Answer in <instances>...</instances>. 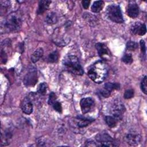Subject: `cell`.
Wrapping results in <instances>:
<instances>
[{
    "mask_svg": "<svg viewBox=\"0 0 147 147\" xmlns=\"http://www.w3.org/2000/svg\"><path fill=\"white\" fill-rule=\"evenodd\" d=\"M108 74V67L102 61L95 63L89 69L88 75L96 83H100L104 81Z\"/></svg>",
    "mask_w": 147,
    "mask_h": 147,
    "instance_id": "obj_1",
    "label": "cell"
},
{
    "mask_svg": "<svg viewBox=\"0 0 147 147\" xmlns=\"http://www.w3.org/2000/svg\"><path fill=\"white\" fill-rule=\"evenodd\" d=\"M21 25L22 17L21 14L18 11H13L6 16L4 20L3 28L5 32H16L21 29Z\"/></svg>",
    "mask_w": 147,
    "mask_h": 147,
    "instance_id": "obj_2",
    "label": "cell"
},
{
    "mask_svg": "<svg viewBox=\"0 0 147 147\" xmlns=\"http://www.w3.org/2000/svg\"><path fill=\"white\" fill-rule=\"evenodd\" d=\"M63 64L67 71L74 75H82L84 73L83 67L76 56H67L63 61Z\"/></svg>",
    "mask_w": 147,
    "mask_h": 147,
    "instance_id": "obj_3",
    "label": "cell"
},
{
    "mask_svg": "<svg viewBox=\"0 0 147 147\" xmlns=\"http://www.w3.org/2000/svg\"><path fill=\"white\" fill-rule=\"evenodd\" d=\"M106 14L108 18L114 22L122 24L124 22L120 6L117 4L108 6L106 9Z\"/></svg>",
    "mask_w": 147,
    "mask_h": 147,
    "instance_id": "obj_4",
    "label": "cell"
},
{
    "mask_svg": "<svg viewBox=\"0 0 147 147\" xmlns=\"http://www.w3.org/2000/svg\"><path fill=\"white\" fill-rule=\"evenodd\" d=\"M95 140L99 146H117L114 140L107 133H100L95 136Z\"/></svg>",
    "mask_w": 147,
    "mask_h": 147,
    "instance_id": "obj_5",
    "label": "cell"
},
{
    "mask_svg": "<svg viewBox=\"0 0 147 147\" xmlns=\"http://www.w3.org/2000/svg\"><path fill=\"white\" fill-rule=\"evenodd\" d=\"M125 110L126 109L123 103L120 100L116 99L112 104L110 112L111 113V115L120 121L122 119L123 114Z\"/></svg>",
    "mask_w": 147,
    "mask_h": 147,
    "instance_id": "obj_6",
    "label": "cell"
},
{
    "mask_svg": "<svg viewBox=\"0 0 147 147\" xmlns=\"http://www.w3.org/2000/svg\"><path fill=\"white\" fill-rule=\"evenodd\" d=\"M37 82V72L35 68L31 67L24 77V83L27 87H32Z\"/></svg>",
    "mask_w": 147,
    "mask_h": 147,
    "instance_id": "obj_7",
    "label": "cell"
},
{
    "mask_svg": "<svg viewBox=\"0 0 147 147\" xmlns=\"http://www.w3.org/2000/svg\"><path fill=\"white\" fill-rule=\"evenodd\" d=\"M125 141L130 146H137L141 141V136L137 131L132 130L126 134Z\"/></svg>",
    "mask_w": 147,
    "mask_h": 147,
    "instance_id": "obj_8",
    "label": "cell"
},
{
    "mask_svg": "<svg viewBox=\"0 0 147 147\" xmlns=\"http://www.w3.org/2000/svg\"><path fill=\"white\" fill-rule=\"evenodd\" d=\"M80 106L82 112L83 114L91 111L95 107L94 100L90 98H84L80 100Z\"/></svg>",
    "mask_w": 147,
    "mask_h": 147,
    "instance_id": "obj_9",
    "label": "cell"
},
{
    "mask_svg": "<svg viewBox=\"0 0 147 147\" xmlns=\"http://www.w3.org/2000/svg\"><path fill=\"white\" fill-rule=\"evenodd\" d=\"M120 88V85L117 83L107 82L103 86V88L100 90V94L104 98H108L110 96L111 92L114 90Z\"/></svg>",
    "mask_w": 147,
    "mask_h": 147,
    "instance_id": "obj_10",
    "label": "cell"
},
{
    "mask_svg": "<svg viewBox=\"0 0 147 147\" xmlns=\"http://www.w3.org/2000/svg\"><path fill=\"white\" fill-rule=\"evenodd\" d=\"M96 49L99 56L105 60H109L111 59V55L109 48L103 43L98 42L95 45Z\"/></svg>",
    "mask_w": 147,
    "mask_h": 147,
    "instance_id": "obj_11",
    "label": "cell"
},
{
    "mask_svg": "<svg viewBox=\"0 0 147 147\" xmlns=\"http://www.w3.org/2000/svg\"><path fill=\"white\" fill-rule=\"evenodd\" d=\"M95 121L94 118L86 117L82 115H78L74 118V122L79 128H84L90 125Z\"/></svg>",
    "mask_w": 147,
    "mask_h": 147,
    "instance_id": "obj_12",
    "label": "cell"
},
{
    "mask_svg": "<svg viewBox=\"0 0 147 147\" xmlns=\"http://www.w3.org/2000/svg\"><path fill=\"white\" fill-rule=\"evenodd\" d=\"M130 32L133 34L143 36L146 32V25L140 22H134L130 27Z\"/></svg>",
    "mask_w": 147,
    "mask_h": 147,
    "instance_id": "obj_13",
    "label": "cell"
},
{
    "mask_svg": "<svg viewBox=\"0 0 147 147\" xmlns=\"http://www.w3.org/2000/svg\"><path fill=\"white\" fill-rule=\"evenodd\" d=\"M139 7L137 3L134 1H130L127 5L126 13L129 17L134 18L139 14Z\"/></svg>",
    "mask_w": 147,
    "mask_h": 147,
    "instance_id": "obj_14",
    "label": "cell"
},
{
    "mask_svg": "<svg viewBox=\"0 0 147 147\" xmlns=\"http://www.w3.org/2000/svg\"><path fill=\"white\" fill-rule=\"evenodd\" d=\"M21 108L22 112L26 114H30L33 111V103L32 100L29 97L25 98L21 103Z\"/></svg>",
    "mask_w": 147,
    "mask_h": 147,
    "instance_id": "obj_15",
    "label": "cell"
},
{
    "mask_svg": "<svg viewBox=\"0 0 147 147\" xmlns=\"http://www.w3.org/2000/svg\"><path fill=\"white\" fill-rule=\"evenodd\" d=\"M51 3L50 1H40L38 3V7L37 10L38 14H41L44 13L49 7V5Z\"/></svg>",
    "mask_w": 147,
    "mask_h": 147,
    "instance_id": "obj_16",
    "label": "cell"
},
{
    "mask_svg": "<svg viewBox=\"0 0 147 147\" xmlns=\"http://www.w3.org/2000/svg\"><path fill=\"white\" fill-rule=\"evenodd\" d=\"M44 53V51L42 48H37L33 53L31 56V61L33 63H36L40 60V59Z\"/></svg>",
    "mask_w": 147,
    "mask_h": 147,
    "instance_id": "obj_17",
    "label": "cell"
},
{
    "mask_svg": "<svg viewBox=\"0 0 147 147\" xmlns=\"http://www.w3.org/2000/svg\"><path fill=\"white\" fill-rule=\"evenodd\" d=\"M118 121H119L118 119H117L115 117L111 115H107L105 117V122L107 126L110 128L115 127L117 125Z\"/></svg>",
    "mask_w": 147,
    "mask_h": 147,
    "instance_id": "obj_18",
    "label": "cell"
},
{
    "mask_svg": "<svg viewBox=\"0 0 147 147\" xmlns=\"http://www.w3.org/2000/svg\"><path fill=\"white\" fill-rule=\"evenodd\" d=\"M58 18L56 14L54 12L48 13L45 17V21L49 25L55 24L57 22Z\"/></svg>",
    "mask_w": 147,
    "mask_h": 147,
    "instance_id": "obj_19",
    "label": "cell"
},
{
    "mask_svg": "<svg viewBox=\"0 0 147 147\" xmlns=\"http://www.w3.org/2000/svg\"><path fill=\"white\" fill-rule=\"evenodd\" d=\"M104 6V2L102 1H95L91 6V11L94 13H98L100 11Z\"/></svg>",
    "mask_w": 147,
    "mask_h": 147,
    "instance_id": "obj_20",
    "label": "cell"
},
{
    "mask_svg": "<svg viewBox=\"0 0 147 147\" xmlns=\"http://www.w3.org/2000/svg\"><path fill=\"white\" fill-rule=\"evenodd\" d=\"M59 59V53L57 51L51 52L48 56V61L49 63H56Z\"/></svg>",
    "mask_w": 147,
    "mask_h": 147,
    "instance_id": "obj_21",
    "label": "cell"
},
{
    "mask_svg": "<svg viewBox=\"0 0 147 147\" xmlns=\"http://www.w3.org/2000/svg\"><path fill=\"white\" fill-rule=\"evenodd\" d=\"M47 84L45 82L41 83L39 84L38 88H37V92L39 94H40L41 95H45L46 92H47Z\"/></svg>",
    "mask_w": 147,
    "mask_h": 147,
    "instance_id": "obj_22",
    "label": "cell"
},
{
    "mask_svg": "<svg viewBox=\"0 0 147 147\" xmlns=\"http://www.w3.org/2000/svg\"><path fill=\"white\" fill-rule=\"evenodd\" d=\"M138 48V44L136 42L133 41H129L126 43V49L128 51H133Z\"/></svg>",
    "mask_w": 147,
    "mask_h": 147,
    "instance_id": "obj_23",
    "label": "cell"
},
{
    "mask_svg": "<svg viewBox=\"0 0 147 147\" xmlns=\"http://www.w3.org/2000/svg\"><path fill=\"white\" fill-rule=\"evenodd\" d=\"M122 61L127 64H130L133 62V57L130 53H126L122 57Z\"/></svg>",
    "mask_w": 147,
    "mask_h": 147,
    "instance_id": "obj_24",
    "label": "cell"
},
{
    "mask_svg": "<svg viewBox=\"0 0 147 147\" xmlns=\"http://www.w3.org/2000/svg\"><path fill=\"white\" fill-rule=\"evenodd\" d=\"M141 89L142 91L145 94H146L147 92V77L145 76L141 82Z\"/></svg>",
    "mask_w": 147,
    "mask_h": 147,
    "instance_id": "obj_25",
    "label": "cell"
},
{
    "mask_svg": "<svg viewBox=\"0 0 147 147\" xmlns=\"http://www.w3.org/2000/svg\"><path fill=\"white\" fill-rule=\"evenodd\" d=\"M134 90L133 89H129L125 91L123 94V97L126 99H129L133 98L134 96Z\"/></svg>",
    "mask_w": 147,
    "mask_h": 147,
    "instance_id": "obj_26",
    "label": "cell"
},
{
    "mask_svg": "<svg viewBox=\"0 0 147 147\" xmlns=\"http://www.w3.org/2000/svg\"><path fill=\"white\" fill-rule=\"evenodd\" d=\"M56 101H57V97L56 94L53 92H52L50 93L48 98V103L50 105H52Z\"/></svg>",
    "mask_w": 147,
    "mask_h": 147,
    "instance_id": "obj_27",
    "label": "cell"
},
{
    "mask_svg": "<svg viewBox=\"0 0 147 147\" xmlns=\"http://www.w3.org/2000/svg\"><path fill=\"white\" fill-rule=\"evenodd\" d=\"M52 107L53 108V109L55 110H56V111H57L59 113H61L62 112V106L61 103L58 102V101H56L53 105H52Z\"/></svg>",
    "mask_w": 147,
    "mask_h": 147,
    "instance_id": "obj_28",
    "label": "cell"
},
{
    "mask_svg": "<svg viewBox=\"0 0 147 147\" xmlns=\"http://www.w3.org/2000/svg\"><path fill=\"white\" fill-rule=\"evenodd\" d=\"M140 48H141V51L142 53V55H145L146 53V46H145V43L144 40H141L140 42Z\"/></svg>",
    "mask_w": 147,
    "mask_h": 147,
    "instance_id": "obj_29",
    "label": "cell"
},
{
    "mask_svg": "<svg viewBox=\"0 0 147 147\" xmlns=\"http://www.w3.org/2000/svg\"><path fill=\"white\" fill-rule=\"evenodd\" d=\"M85 146H99L97 142H94L92 140H87L85 142Z\"/></svg>",
    "mask_w": 147,
    "mask_h": 147,
    "instance_id": "obj_30",
    "label": "cell"
},
{
    "mask_svg": "<svg viewBox=\"0 0 147 147\" xmlns=\"http://www.w3.org/2000/svg\"><path fill=\"white\" fill-rule=\"evenodd\" d=\"M82 3L83 7L85 9H87L89 7V5H90V1H86V0L83 1H82Z\"/></svg>",
    "mask_w": 147,
    "mask_h": 147,
    "instance_id": "obj_31",
    "label": "cell"
}]
</instances>
